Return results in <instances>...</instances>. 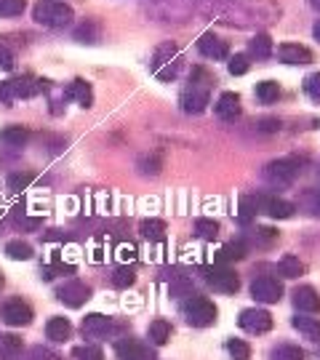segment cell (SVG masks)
I'll return each instance as SVG.
<instances>
[{
    "instance_id": "6da1fadb",
    "label": "cell",
    "mask_w": 320,
    "mask_h": 360,
    "mask_svg": "<svg viewBox=\"0 0 320 360\" xmlns=\"http://www.w3.org/2000/svg\"><path fill=\"white\" fill-rule=\"evenodd\" d=\"M181 110L187 112V115H200L208 102H211V75L200 70V67H195L192 70V80L190 86L181 91Z\"/></svg>"
},
{
    "instance_id": "7a4b0ae2",
    "label": "cell",
    "mask_w": 320,
    "mask_h": 360,
    "mask_svg": "<svg viewBox=\"0 0 320 360\" xmlns=\"http://www.w3.org/2000/svg\"><path fill=\"white\" fill-rule=\"evenodd\" d=\"M179 49L174 46V43H163V46H158L153 53V62H150V70H153V75L158 80H163V83H171L174 77L179 75Z\"/></svg>"
},
{
    "instance_id": "3957f363",
    "label": "cell",
    "mask_w": 320,
    "mask_h": 360,
    "mask_svg": "<svg viewBox=\"0 0 320 360\" xmlns=\"http://www.w3.org/2000/svg\"><path fill=\"white\" fill-rule=\"evenodd\" d=\"M181 315H184V321L190 323V326H195V328H205V326L217 323V304H214L211 299H205V296L192 294L184 299Z\"/></svg>"
},
{
    "instance_id": "277c9868",
    "label": "cell",
    "mask_w": 320,
    "mask_h": 360,
    "mask_svg": "<svg viewBox=\"0 0 320 360\" xmlns=\"http://www.w3.org/2000/svg\"><path fill=\"white\" fill-rule=\"evenodd\" d=\"M72 8L62 0H40L32 8V19L43 27H67L72 22Z\"/></svg>"
},
{
    "instance_id": "5b68a950",
    "label": "cell",
    "mask_w": 320,
    "mask_h": 360,
    "mask_svg": "<svg viewBox=\"0 0 320 360\" xmlns=\"http://www.w3.org/2000/svg\"><path fill=\"white\" fill-rule=\"evenodd\" d=\"M49 89V80H35V77H13V80H3L0 83V102L11 104L16 99H30Z\"/></svg>"
},
{
    "instance_id": "8992f818",
    "label": "cell",
    "mask_w": 320,
    "mask_h": 360,
    "mask_svg": "<svg viewBox=\"0 0 320 360\" xmlns=\"http://www.w3.org/2000/svg\"><path fill=\"white\" fill-rule=\"evenodd\" d=\"M299 171H302V163L296 158H278V160L264 166L262 176L269 187H291L299 176Z\"/></svg>"
},
{
    "instance_id": "52a82bcc",
    "label": "cell",
    "mask_w": 320,
    "mask_h": 360,
    "mask_svg": "<svg viewBox=\"0 0 320 360\" xmlns=\"http://www.w3.org/2000/svg\"><path fill=\"white\" fill-rule=\"evenodd\" d=\"M0 321L11 328H22V326H30L32 323V307L27 304L25 299L19 296H11L0 304Z\"/></svg>"
},
{
    "instance_id": "ba28073f",
    "label": "cell",
    "mask_w": 320,
    "mask_h": 360,
    "mask_svg": "<svg viewBox=\"0 0 320 360\" xmlns=\"http://www.w3.org/2000/svg\"><path fill=\"white\" fill-rule=\"evenodd\" d=\"M83 334L86 336H94V339H102V336H115L120 334L123 328H126V323L115 321V318H107L102 312H91L83 318Z\"/></svg>"
},
{
    "instance_id": "9c48e42d",
    "label": "cell",
    "mask_w": 320,
    "mask_h": 360,
    "mask_svg": "<svg viewBox=\"0 0 320 360\" xmlns=\"http://www.w3.org/2000/svg\"><path fill=\"white\" fill-rule=\"evenodd\" d=\"M205 275V283L211 285L214 291H222V294H238V288H241V281H238V275L227 267H205L203 270Z\"/></svg>"
},
{
    "instance_id": "30bf717a",
    "label": "cell",
    "mask_w": 320,
    "mask_h": 360,
    "mask_svg": "<svg viewBox=\"0 0 320 360\" xmlns=\"http://www.w3.org/2000/svg\"><path fill=\"white\" fill-rule=\"evenodd\" d=\"M251 296L262 304H278L283 299V283L272 275H262L251 283Z\"/></svg>"
},
{
    "instance_id": "8fae6325",
    "label": "cell",
    "mask_w": 320,
    "mask_h": 360,
    "mask_svg": "<svg viewBox=\"0 0 320 360\" xmlns=\"http://www.w3.org/2000/svg\"><path fill=\"white\" fill-rule=\"evenodd\" d=\"M56 299L62 302V304H67V307H83L86 302L91 299V288L83 281H67L64 285H59L56 288Z\"/></svg>"
},
{
    "instance_id": "7c38bea8",
    "label": "cell",
    "mask_w": 320,
    "mask_h": 360,
    "mask_svg": "<svg viewBox=\"0 0 320 360\" xmlns=\"http://www.w3.org/2000/svg\"><path fill=\"white\" fill-rule=\"evenodd\" d=\"M115 355L120 360H158L150 345H144L139 339H128V336L115 342Z\"/></svg>"
},
{
    "instance_id": "4fadbf2b",
    "label": "cell",
    "mask_w": 320,
    "mask_h": 360,
    "mask_svg": "<svg viewBox=\"0 0 320 360\" xmlns=\"http://www.w3.org/2000/svg\"><path fill=\"white\" fill-rule=\"evenodd\" d=\"M241 328L248 331V334H267L269 328H272V315H269L267 309H259V307H248L241 312Z\"/></svg>"
},
{
    "instance_id": "5bb4252c",
    "label": "cell",
    "mask_w": 320,
    "mask_h": 360,
    "mask_svg": "<svg viewBox=\"0 0 320 360\" xmlns=\"http://www.w3.org/2000/svg\"><path fill=\"white\" fill-rule=\"evenodd\" d=\"M256 208L272 219L294 217V203H288L283 198H272V195H256Z\"/></svg>"
},
{
    "instance_id": "9a60e30c",
    "label": "cell",
    "mask_w": 320,
    "mask_h": 360,
    "mask_svg": "<svg viewBox=\"0 0 320 360\" xmlns=\"http://www.w3.org/2000/svg\"><path fill=\"white\" fill-rule=\"evenodd\" d=\"M198 51L203 53L205 59H214V62H219V59H227L230 49H227V43L219 38V35H214V32H205V35H200V40H198Z\"/></svg>"
},
{
    "instance_id": "2e32d148",
    "label": "cell",
    "mask_w": 320,
    "mask_h": 360,
    "mask_svg": "<svg viewBox=\"0 0 320 360\" xmlns=\"http://www.w3.org/2000/svg\"><path fill=\"white\" fill-rule=\"evenodd\" d=\"M278 59L283 65H309L312 62V51L307 46H299V43H283L278 49Z\"/></svg>"
},
{
    "instance_id": "e0dca14e",
    "label": "cell",
    "mask_w": 320,
    "mask_h": 360,
    "mask_svg": "<svg viewBox=\"0 0 320 360\" xmlns=\"http://www.w3.org/2000/svg\"><path fill=\"white\" fill-rule=\"evenodd\" d=\"M217 115L222 117V120H227V123H235L238 117H241V96L238 94H232V91H224L222 96H219L217 102Z\"/></svg>"
},
{
    "instance_id": "ac0fdd59",
    "label": "cell",
    "mask_w": 320,
    "mask_h": 360,
    "mask_svg": "<svg viewBox=\"0 0 320 360\" xmlns=\"http://www.w3.org/2000/svg\"><path fill=\"white\" fill-rule=\"evenodd\" d=\"M294 307L302 312H320V294L312 285H299L294 291Z\"/></svg>"
},
{
    "instance_id": "d6986e66",
    "label": "cell",
    "mask_w": 320,
    "mask_h": 360,
    "mask_svg": "<svg viewBox=\"0 0 320 360\" xmlns=\"http://www.w3.org/2000/svg\"><path fill=\"white\" fill-rule=\"evenodd\" d=\"M64 96H67V99H75L80 107H91V104H94V91H91L89 83H86V80H80V77L67 86Z\"/></svg>"
},
{
    "instance_id": "ffe728a7",
    "label": "cell",
    "mask_w": 320,
    "mask_h": 360,
    "mask_svg": "<svg viewBox=\"0 0 320 360\" xmlns=\"http://www.w3.org/2000/svg\"><path fill=\"white\" fill-rule=\"evenodd\" d=\"M171 334H174V328H171V323L163 321V318L153 321V323H150V328H147V336H150V342H153L155 347H163V345H168Z\"/></svg>"
},
{
    "instance_id": "44dd1931",
    "label": "cell",
    "mask_w": 320,
    "mask_h": 360,
    "mask_svg": "<svg viewBox=\"0 0 320 360\" xmlns=\"http://www.w3.org/2000/svg\"><path fill=\"white\" fill-rule=\"evenodd\" d=\"M248 53L254 56V59H269L272 56V38H269L267 32H259L254 38L248 40Z\"/></svg>"
},
{
    "instance_id": "7402d4cb",
    "label": "cell",
    "mask_w": 320,
    "mask_h": 360,
    "mask_svg": "<svg viewBox=\"0 0 320 360\" xmlns=\"http://www.w3.org/2000/svg\"><path fill=\"white\" fill-rule=\"evenodd\" d=\"M72 334V326L67 318H51V321L46 323V336L51 339V342H67Z\"/></svg>"
},
{
    "instance_id": "603a6c76",
    "label": "cell",
    "mask_w": 320,
    "mask_h": 360,
    "mask_svg": "<svg viewBox=\"0 0 320 360\" xmlns=\"http://www.w3.org/2000/svg\"><path fill=\"white\" fill-rule=\"evenodd\" d=\"M291 326H294L299 334H305L307 339H312V342H318V339H320V321H318V318L296 315L294 321H291Z\"/></svg>"
},
{
    "instance_id": "cb8c5ba5",
    "label": "cell",
    "mask_w": 320,
    "mask_h": 360,
    "mask_svg": "<svg viewBox=\"0 0 320 360\" xmlns=\"http://www.w3.org/2000/svg\"><path fill=\"white\" fill-rule=\"evenodd\" d=\"M22 355V339L16 334L0 336V360H16Z\"/></svg>"
},
{
    "instance_id": "d4e9b609",
    "label": "cell",
    "mask_w": 320,
    "mask_h": 360,
    "mask_svg": "<svg viewBox=\"0 0 320 360\" xmlns=\"http://www.w3.org/2000/svg\"><path fill=\"white\" fill-rule=\"evenodd\" d=\"M278 270H281L283 278H299V275H305V262L294 254H286L278 262Z\"/></svg>"
},
{
    "instance_id": "484cf974",
    "label": "cell",
    "mask_w": 320,
    "mask_h": 360,
    "mask_svg": "<svg viewBox=\"0 0 320 360\" xmlns=\"http://www.w3.org/2000/svg\"><path fill=\"white\" fill-rule=\"evenodd\" d=\"M139 232L147 240H158V243H160V240L166 238V221H160V219H144Z\"/></svg>"
},
{
    "instance_id": "4316f807",
    "label": "cell",
    "mask_w": 320,
    "mask_h": 360,
    "mask_svg": "<svg viewBox=\"0 0 320 360\" xmlns=\"http://www.w3.org/2000/svg\"><path fill=\"white\" fill-rule=\"evenodd\" d=\"M27 139H30V131L22 126H8V129L0 131V142L8 144V147H22Z\"/></svg>"
},
{
    "instance_id": "83f0119b",
    "label": "cell",
    "mask_w": 320,
    "mask_h": 360,
    "mask_svg": "<svg viewBox=\"0 0 320 360\" xmlns=\"http://www.w3.org/2000/svg\"><path fill=\"white\" fill-rule=\"evenodd\" d=\"M278 96H281V86L275 80H264V83L256 86V99L262 104H275Z\"/></svg>"
},
{
    "instance_id": "f1b7e54d",
    "label": "cell",
    "mask_w": 320,
    "mask_h": 360,
    "mask_svg": "<svg viewBox=\"0 0 320 360\" xmlns=\"http://www.w3.org/2000/svg\"><path fill=\"white\" fill-rule=\"evenodd\" d=\"M110 283H113V288H120V291H123V288L136 283V270H134V267H128V264H123V267H117V270L113 272Z\"/></svg>"
},
{
    "instance_id": "f546056e",
    "label": "cell",
    "mask_w": 320,
    "mask_h": 360,
    "mask_svg": "<svg viewBox=\"0 0 320 360\" xmlns=\"http://www.w3.org/2000/svg\"><path fill=\"white\" fill-rule=\"evenodd\" d=\"M6 254L16 262H27V259H32V245L27 240H11V243H6Z\"/></svg>"
},
{
    "instance_id": "4dcf8cb0",
    "label": "cell",
    "mask_w": 320,
    "mask_h": 360,
    "mask_svg": "<svg viewBox=\"0 0 320 360\" xmlns=\"http://www.w3.org/2000/svg\"><path fill=\"white\" fill-rule=\"evenodd\" d=\"M195 235L198 238H203V240H214L219 235V221H214V219H198L195 221Z\"/></svg>"
},
{
    "instance_id": "1f68e13d",
    "label": "cell",
    "mask_w": 320,
    "mask_h": 360,
    "mask_svg": "<svg viewBox=\"0 0 320 360\" xmlns=\"http://www.w3.org/2000/svg\"><path fill=\"white\" fill-rule=\"evenodd\" d=\"M245 257V243L243 240H232L219 251V262H238Z\"/></svg>"
},
{
    "instance_id": "d6a6232c",
    "label": "cell",
    "mask_w": 320,
    "mask_h": 360,
    "mask_svg": "<svg viewBox=\"0 0 320 360\" xmlns=\"http://www.w3.org/2000/svg\"><path fill=\"white\" fill-rule=\"evenodd\" d=\"M272 360H305V349L296 345H278L272 349Z\"/></svg>"
},
{
    "instance_id": "836d02e7",
    "label": "cell",
    "mask_w": 320,
    "mask_h": 360,
    "mask_svg": "<svg viewBox=\"0 0 320 360\" xmlns=\"http://www.w3.org/2000/svg\"><path fill=\"white\" fill-rule=\"evenodd\" d=\"M64 272H67V275H72V272H75V267H72V264H64V262L46 264V267L40 270V278H43V281H53L56 275H64Z\"/></svg>"
},
{
    "instance_id": "e575fe53",
    "label": "cell",
    "mask_w": 320,
    "mask_h": 360,
    "mask_svg": "<svg viewBox=\"0 0 320 360\" xmlns=\"http://www.w3.org/2000/svg\"><path fill=\"white\" fill-rule=\"evenodd\" d=\"M227 352H230L232 360H248L251 358V347L245 345L243 339H230V342H227Z\"/></svg>"
},
{
    "instance_id": "d590c367",
    "label": "cell",
    "mask_w": 320,
    "mask_h": 360,
    "mask_svg": "<svg viewBox=\"0 0 320 360\" xmlns=\"http://www.w3.org/2000/svg\"><path fill=\"white\" fill-rule=\"evenodd\" d=\"M72 358L75 360H104V352L96 345H80L72 349Z\"/></svg>"
},
{
    "instance_id": "8d00e7d4",
    "label": "cell",
    "mask_w": 320,
    "mask_h": 360,
    "mask_svg": "<svg viewBox=\"0 0 320 360\" xmlns=\"http://www.w3.org/2000/svg\"><path fill=\"white\" fill-rule=\"evenodd\" d=\"M30 181H32V174H27V171H16V174L8 176V190H11V193H22V190L30 187Z\"/></svg>"
},
{
    "instance_id": "74e56055",
    "label": "cell",
    "mask_w": 320,
    "mask_h": 360,
    "mask_svg": "<svg viewBox=\"0 0 320 360\" xmlns=\"http://www.w3.org/2000/svg\"><path fill=\"white\" fill-rule=\"evenodd\" d=\"M27 8V0H0V16H19Z\"/></svg>"
},
{
    "instance_id": "f35d334b",
    "label": "cell",
    "mask_w": 320,
    "mask_h": 360,
    "mask_svg": "<svg viewBox=\"0 0 320 360\" xmlns=\"http://www.w3.org/2000/svg\"><path fill=\"white\" fill-rule=\"evenodd\" d=\"M75 40L80 43H96V25L94 22H86L75 30Z\"/></svg>"
},
{
    "instance_id": "ab89813d",
    "label": "cell",
    "mask_w": 320,
    "mask_h": 360,
    "mask_svg": "<svg viewBox=\"0 0 320 360\" xmlns=\"http://www.w3.org/2000/svg\"><path fill=\"white\" fill-rule=\"evenodd\" d=\"M227 70H230V75H245L248 72V56L245 53H235L230 59V65H227Z\"/></svg>"
},
{
    "instance_id": "60d3db41",
    "label": "cell",
    "mask_w": 320,
    "mask_h": 360,
    "mask_svg": "<svg viewBox=\"0 0 320 360\" xmlns=\"http://www.w3.org/2000/svg\"><path fill=\"white\" fill-rule=\"evenodd\" d=\"M139 168H141V174H153V176H158V174H160V158H158V155H147V158H141L139 160Z\"/></svg>"
},
{
    "instance_id": "b9f144b4",
    "label": "cell",
    "mask_w": 320,
    "mask_h": 360,
    "mask_svg": "<svg viewBox=\"0 0 320 360\" xmlns=\"http://www.w3.org/2000/svg\"><path fill=\"white\" fill-rule=\"evenodd\" d=\"M168 291H171V296H174V299L192 296V283L187 281V278H179V281H174V283H171V288H168Z\"/></svg>"
},
{
    "instance_id": "7bdbcfd3",
    "label": "cell",
    "mask_w": 320,
    "mask_h": 360,
    "mask_svg": "<svg viewBox=\"0 0 320 360\" xmlns=\"http://www.w3.org/2000/svg\"><path fill=\"white\" fill-rule=\"evenodd\" d=\"M27 360H62V355H56V352L49 347H32L30 355H27Z\"/></svg>"
},
{
    "instance_id": "ee69618b",
    "label": "cell",
    "mask_w": 320,
    "mask_h": 360,
    "mask_svg": "<svg viewBox=\"0 0 320 360\" xmlns=\"http://www.w3.org/2000/svg\"><path fill=\"white\" fill-rule=\"evenodd\" d=\"M305 91L312 99H320V72H312V75L305 77Z\"/></svg>"
},
{
    "instance_id": "f6af8a7d",
    "label": "cell",
    "mask_w": 320,
    "mask_h": 360,
    "mask_svg": "<svg viewBox=\"0 0 320 360\" xmlns=\"http://www.w3.org/2000/svg\"><path fill=\"white\" fill-rule=\"evenodd\" d=\"M13 65H16V59H13L11 49L0 43V67H3V70H13Z\"/></svg>"
},
{
    "instance_id": "bcb514c9",
    "label": "cell",
    "mask_w": 320,
    "mask_h": 360,
    "mask_svg": "<svg viewBox=\"0 0 320 360\" xmlns=\"http://www.w3.org/2000/svg\"><path fill=\"white\" fill-rule=\"evenodd\" d=\"M259 131H264V134H275V131H281V123L278 120H272V117H264V120H259Z\"/></svg>"
},
{
    "instance_id": "7dc6e473",
    "label": "cell",
    "mask_w": 320,
    "mask_h": 360,
    "mask_svg": "<svg viewBox=\"0 0 320 360\" xmlns=\"http://www.w3.org/2000/svg\"><path fill=\"white\" fill-rule=\"evenodd\" d=\"M309 208H312V214H320V193H315L309 198Z\"/></svg>"
},
{
    "instance_id": "c3c4849f",
    "label": "cell",
    "mask_w": 320,
    "mask_h": 360,
    "mask_svg": "<svg viewBox=\"0 0 320 360\" xmlns=\"http://www.w3.org/2000/svg\"><path fill=\"white\" fill-rule=\"evenodd\" d=\"M312 35H315V40H320V19L315 22V27H312Z\"/></svg>"
},
{
    "instance_id": "681fc988",
    "label": "cell",
    "mask_w": 320,
    "mask_h": 360,
    "mask_svg": "<svg viewBox=\"0 0 320 360\" xmlns=\"http://www.w3.org/2000/svg\"><path fill=\"white\" fill-rule=\"evenodd\" d=\"M309 6H312L315 11H320V0H309Z\"/></svg>"
},
{
    "instance_id": "f907efd6",
    "label": "cell",
    "mask_w": 320,
    "mask_h": 360,
    "mask_svg": "<svg viewBox=\"0 0 320 360\" xmlns=\"http://www.w3.org/2000/svg\"><path fill=\"white\" fill-rule=\"evenodd\" d=\"M0 285H3V275H0Z\"/></svg>"
}]
</instances>
